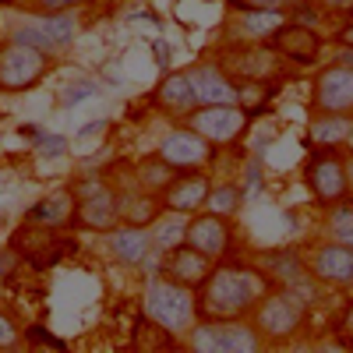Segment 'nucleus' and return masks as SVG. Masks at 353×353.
I'll list each match as a JSON object with an SVG mask.
<instances>
[{
  "instance_id": "f257e3e1",
  "label": "nucleus",
  "mask_w": 353,
  "mask_h": 353,
  "mask_svg": "<svg viewBox=\"0 0 353 353\" xmlns=\"http://www.w3.org/2000/svg\"><path fill=\"white\" fill-rule=\"evenodd\" d=\"M265 293H269L265 272L248 265H219L201 283L198 311L205 318H248Z\"/></svg>"
},
{
  "instance_id": "f03ea898",
  "label": "nucleus",
  "mask_w": 353,
  "mask_h": 353,
  "mask_svg": "<svg viewBox=\"0 0 353 353\" xmlns=\"http://www.w3.org/2000/svg\"><path fill=\"white\" fill-rule=\"evenodd\" d=\"M145 314L170 336L191 332L194 318H198L194 290L170 279V276H152L149 286H145Z\"/></svg>"
},
{
  "instance_id": "7ed1b4c3",
  "label": "nucleus",
  "mask_w": 353,
  "mask_h": 353,
  "mask_svg": "<svg viewBox=\"0 0 353 353\" xmlns=\"http://www.w3.org/2000/svg\"><path fill=\"white\" fill-rule=\"evenodd\" d=\"M254 321L251 325L261 332L265 343H286L293 336H301L304 321H307V304L297 290H276V293H265V297L254 304Z\"/></svg>"
},
{
  "instance_id": "20e7f679",
  "label": "nucleus",
  "mask_w": 353,
  "mask_h": 353,
  "mask_svg": "<svg viewBox=\"0 0 353 353\" xmlns=\"http://www.w3.org/2000/svg\"><path fill=\"white\" fill-rule=\"evenodd\" d=\"M261 346V332L244 318H205L191 325V350L198 353H254Z\"/></svg>"
},
{
  "instance_id": "39448f33",
  "label": "nucleus",
  "mask_w": 353,
  "mask_h": 353,
  "mask_svg": "<svg viewBox=\"0 0 353 353\" xmlns=\"http://www.w3.org/2000/svg\"><path fill=\"white\" fill-rule=\"evenodd\" d=\"M304 181L307 191L314 194L318 205H336L350 194V173H346V159L336 152V145H318L304 163Z\"/></svg>"
},
{
  "instance_id": "423d86ee",
  "label": "nucleus",
  "mask_w": 353,
  "mask_h": 353,
  "mask_svg": "<svg viewBox=\"0 0 353 353\" xmlns=\"http://www.w3.org/2000/svg\"><path fill=\"white\" fill-rule=\"evenodd\" d=\"M78 39V18L71 11H57V14H43L36 21H21L11 28V43L28 46V50H39L46 57L53 53H64L71 50Z\"/></svg>"
},
{
  "instance_id": "0eeeda50",
  "label": "nucleus",
  "mask_w": 353,
  "mask_h": 353,
  "mask_svg": "<svg viewBox=\"0 0 353 353\" xmlns=\"http://www.w3.org/2000/svg\"><path fill=\"white\" fill-rule=\"evenodd\" d=\"M46 71H50V57L39 50H28L18 43L0 50V88L4 92H28L46 78Z\"/></svg>"
},
{
  "instance_id": "6e6552de",
  "label": "nucleus",
  "mask_w": 353,
  "mask_h": 353,
  "mask_svg": "<svg viewBox=\"0 0 353 353\" xmlns=\"http://www.w3.org/2000/svg\"><path fill=\"white\" fill-rule=\"evenodd\" d=\"M311 113H346L353 117V71L346 64H329L318 71L311 88Z\"/></svg>"
},
{
  "instance_id": "1a4fd4ad",
  "label": "nucleus",
  "mask_w": 353,
  "mask_h": 353,
  "mask_svg": "<svg viewBox=\"0 0 353 353\" xmlns=\"http://www.w3.org/2000/svg\"><path fill=\"white\" fill-rule=\"evenodd\" d=\"M74 219H78L85 230L106 233V230L117 226V219H121V201H117V194H113L106 184L92 181V184H85V188L74 194Z\"/></svg>"
},
{
  "instance_id": "9d476101",
  "label": "nucleus",
  "mask_w": 353,
  "mask_h": 353,
  "mask_svg": "<svg viewBox=\"0 0 353 353\" xmlns=\"http://www.w3.org/2000/svg\"><path fill=\"white\" fill-rule=\"evenodd\" d=\"M212 156V141H205L194 128H176L159 141V163L170 170H194Z\"/></svg>"
},
{
  "instance_id": "9b49d317",
  "label": "nucleus",
  "mask_w": 353,
  "mask_h": 353,
  "mask_svg": "<svg viewBox=\"0 0 353 353\" xmlns=\"http://www.w3.org/2000/svg\"><path fill=\"white\" fill-rule=\"evenodd\" d=\"M244 121L248 113L241 110V103L233 106H201L191 113V128L205 138V141H233L241 131H244Z\"/></svg>"
},
{
  "instance_id": "f8f14e48",
  "label": "nucleus",
  "mask_w": 353,
  "mask_h": 353,
  "mask_svg": "<svg viewBox=\"0 0 353 353\" xmlns=\"http://www.w3.org/2000/svg\"><path fill=\"white\" fill-rule=\"evenodd\" d=\"M311 272L325 286H353V248L339 241L318 244L311 254Z\"/></svg>"
},
{
  "instance_id": "ddd939ff",
  "label": "nucleus",
  "mask_w": 353,
  "mask_h": 353,
  "mask_svg": "<svg viewBox=\"0 0 353 353\" xmlns=\"http://www.w3.org/2000/svg\"><path fill=\"white\" fill-rule=\"evenodd\" d=\"M230 241H233L230 237V226L216 212H201V216H194L184 226V244L194 248V251H201L205 258H212V261H219L230 251Z\"/></svg>"
},
{
  "instance_id": "4468645a",
  "label": "nucleus",
  "mask_w": 353,
  "mask_h": 353,
  "mask_svg": "<svg viewBox=\"0 0 353 353\" xmlns=\"http://www.w3.org/2000/svg\"><path fill=\"white\" fill-rule=\"evenodd\" d=\"M188 74H191V85H194L198 106H233V103H241V88L233 85L230 74L219 71L216 64H194Z\"/></svg>"
},
{
  "instance_id": "2eb2a0df",
  "label": "nucleus",
  "mask_w": 353,
  "mask_h": 353,
  "mask_svg": "<svg viewBox=\"0 0 353 353\" xmlns=\"http://www.w3.org/2000/svg\"><path fill=\"white\" fill-rule=\"evenodd\" d=\"M209 272H212V258H205L201 251H194L188 244L173 248L166 254V276L176 279V283H184V286H191V290H198Z\"/></svg>"
},
{
  "instance_id": "dca6fc26",
  "label": "nucleus",
  "mask_w": 353,
  "mask_h": 353,
  "mask_svg": "<svg viewBox=\"0 0 353 353\" xmlns=\"http://www.w3.org/2000/svg\"><path fill=\"white\" fill-rule=\"evenodd\" d=\"M110 254L121 265H141L152 254V233L141 226H121L110 230Z\"/></svg>"
},
{
  "instance_id": "f3484780",
  "label": "nucleus",
  "mask_w": 353,
  "mask_h": 353,
  "mask_svg": "<svg viewBox=\"0 0 353 353\" xmlns=\"http://www.w3.org/2000/svg\"><path fill=\"white\" fill-rule=\"evenodd\" d=\"M156 106L166 113H194L198 99H194V85L188 71H170L159 88H156Z\"/></svg>"
},
{
  "instance_id": "a211bd4d",
  "label": "nucleus",
  "mask_w": 353,
  "mask_h": 353,
  "mask_svg": "<svg viewBox=\"0 0 353 353\" xmlns=\"http://www.w3.org/2000/svg\"><path fill=\"white\" fill-rule=\"evenodd\" d=\"M209 191H212L209 176L205 173H188V176H181V181H173L166 188V205L173 212H198L201 205L209 201Z\"/></svg>"
},
{
  "instance_id": "6ab92c4d",
  "label": "nucleus",
  "mask_w": 353,
  "mask_h": 353,
  "mask_svg": "<svg viewBox=\"0 0 353 353\" xmlns=\"http://www.w3.org/2000/svg\"><path fill=\"white\" fill-rule=\"evenodd\" d=\"M276 43H279V50L286 53V57H293V61H301V64H311L314 57L321 53V39L311 32L307 25H279L276 28Z\"/></svg>"
},
{
  "instance_id": "aec40b11",
  "label": "nucleus",
  "mask_w": 353,
  "mask_h": 353,
  "mask_svg": "<svg viewBox=\"0 0 353 353\" xmlns=\"http://www.w3.org/2000/svg\"><path fill=\"white\" fill-rule=\"evenodd\" d=\"M261 261H265V276H272V279H279L286 290H301L311 276H307V265L293 254L290 248H283V251H269V254H261Z\"/></svg>"
},
{
  "instance_id": "412c9836",
  "label": "nucleus",
  "mask_w": 353,
  "mask_h": 353,
  "mask_svg": "<svg viewBox=\"0 0 353 353\" xmlns=\"http://www.w3.org/2000/svg\"><path fill=\"white\" fill-rule=\"evenodd\" d=\"M74 219V194L71 191H57L50 198H43L39 205L28 209V223L32 226H46V230H57Z\"/></svg>"
},
{
  "instance_id": "4be33fe9",
  "label": "nucleus",
  "mask_w": 353,
  "mask_h": 353,
  "mask_svg": "<svg viewBox=\"0 0 353 353\" xmlns=\"http://www.w3.org/2000/svg\"><path fill=\"white\" fill-rule=\"evenodd\" d=\"M307 134L314 145H339L350 134V117L346 113H311Z\"/></svg>"
},
{
  "instance_id": "5701e85b",
  "label": "nucleus",
  "mask_w": 353,
  "mask_h": 353,
  "mask_svg": "<svg viewBox=\"0 0 353 353\" xmlns=\"http://www.w3.org/2000/svg\"><path fill=\"white\" fill-rule=\"evenodd\" d=\"M329 230H332V241L353 248V194L329 205Z\"/></svg>"
},
{
  "instance_id": "b1692460",
  "label": "nucleus",
  "mask_w": 353,
  "mask_h": 353,
  "mask_svg": "<svg viewBox=\"0 0 353 353\" xmlns=\"http://www.w3.org/2000/svg\"><path fill=\"white\" fill-rule=\"evenodd\" d=\"M209 212H216V216H237V209L244 205V191H241V184H219V188H212L209 191Z\"/></svg>"
},
{
  "instance_id": "393cba45",
  "label": "nucleus",
  "mask_w": 353,
  "mask_h": 353,
  "mask_svg": "<svg viewBox=\"0 0 353 353\" xmlns=\"http://www.w3.org/2000/svg\"><path fill=\"white\" fill-rule=\"evenodd\" d=\"M283 14L286 11H258V8H248L244 11V32L254 36V39H269L276 28L283 25Z\"/></svg>"
},
{
  "instance_id": "a878e982",
  "label": "nucleus",
  "mask_w": 353,
  "mask_h": 353,
  "mask_svg": "<svg viewBox=\"0 0 353 353\" xmlns=\"http://www.w3.org/2000/svg\"><path fill=\"white\" fill-rule=\"evenodd\" d=\"M21 343V329H18V321L8 314V311H0V350H14Z\"/></svg>"
},
{
  "instance_id": "bb28decb",
  "label": "nucleus",
  "mask_w": 353,
  "mask_h": 353,
  "mask_svg": "<svg viewBox=\"0 0 353 353\" xmlns=\"http://www.w3.org/2000/svg\"><path fill=\"white\" fill-rule=\"evenodd\" d=\"M244 11L248 8H258V11H293L297 4H304V0H241Z\"/></svg>"
},
{
  "instance_id": "cd10ccee",
  "label": "nucleus",
  "mask_w": 353,
  "mask_h": 353,
  "mask_svg": "<svg viewBox=\"0 0 353 353\" xmlns=\"http://www.w3.org/2000/svg\"><path fill=\"white\" fill-rule=\"evenodd\" d=\"M261 188H265L261 166H258V163H251V166H248V181H244V188H241V191H244V198H248V194H261Z\"/></svg>"
},
{
  "instance_id": "c85d7f7f",
  "label": "nucleus",
  "mask_w": 353,
  "mask_h": 353,
  "mask_svg": "<svg viewBox=\"0 0 353 353\" xmlns=\"http://www.w3.org/2000/svg\"><path fill=\"white\" fill-rule=\"evenodd\" d=\"M99 92V88L92 85V81H78L74 88H68V92H64V106H74L78 99H85V96H96Z\"/></svg>"
},
{
  "instance_id": "c756f323",
  "label": "nucleus",
  "mask_w": 353,
  "mask_h": 353,
  "mask_svg": "<svg viewBox=\"0 0 353 353\" xmlns=\"http://www.w3.org/2000/svg\"><path fill=\"white\" fill-rule=\"evenodd\" d=\"M81 0H39V11L43 14H57V11H74Z\"/></svg>"
},
{
  "instance_id": "7c9ffc66",
  "label": "nucleus",
  "mask_w": 353,
  "mask_h": 353,
  "mask_svg": "<svg viewBox=\"0 0 353 353\" xmlns=\"http://www.w3.org/2000/svg\"><path fill=\"white\" fill-rule=\"evenodd\" d=\"M28 339H39V343H46V346H57V350L64 346L61 339H53V336H46V329H39V325H36V329H28Z\"/></svg>"
},
{
  "instance_id": "2f4dec72",
  "label": "nucleus",
  "mask_w": 353,
  "mask_h": 353,
  "mask_svg": "<svg viewBox=\"0 0 353 353\" xmlns=\"http://www.w3.org/2000/svg\"><path fill=\"white\" fill-rule=\"evenodd\" d=\"M318 4L329 11H346V8H353V0H318Z\"/></svg>"
},
{
  "instance_id": "473e14b6",
  "label": "nucleus",
  "mask_w": 353,
  "mask_h": 353,
  "mask_svg": "<svg viewBox=\"0 0 353 353\" xmlns=\"http://www.w3.org/2000/svg\"><path fill=\"white\" fill-rule=\"evenodd\" d=\"M336 61H339V64H346V68L353 71V46H343V50H339V57H336Z\"/></svg>"
},
{
  "instance_id": "72a5a7b5",
  "label": "nucleus",
  "mask_w": 353,
  "mask_h": 353,
  "mask_svg": "<svg viewBox=\"0 0 353 353\" xmlns=\"http://www.w3.org/2000/svg\"><path fill=\"white\" fill-rule=\"evenodd\" d=\"M339 43H343V46H353V21H350V25L343 28V32H339Z\"/></svg>"
},
{
  "instance_id": "f704fd0d",
  "label": "nucleus",
  "mask_w": 353,
  "mask_h": 353,
  "mask_svg": "<svg viewBox=\"0 0 353 353\" xmlns=\"http://www.w3.org/2000/svg\"><path fill=\"white\" fill-rule=\"evenodd\" d=\"M106 128V121H96V124H88V128H81L78 134H96V131H103Z\"/></svg>"
},
{
  "instance_id": "c9c22d12",
  "label": "nucleus",
  "mask_w": 353,
  "mask_h": 353,
  "mask_svg": "<svg viewBox=\"0 0 353 353\" xmlns=\"http://www.w3.org/2000/svg\"><path fill=\"white\" fill-rule=\"evenodd\" d=\"M346 173H350V194H353V159L346 163Z\"/></svg>"
},
{
  "instance_id": "e433bc0d",
  "label": "nucleus",
  "mask_w": 353,
  "mask_h": 353,
  "mask_svg": "<svg viewBox=\"0 0 353 353\" xmlns=\"http://www.w3.org/2000/svg\"><path fill=\"white\" fill-rule=\"evenodd\" d=\"M346 141L353 145V117H350V134H346Z\"/></svg>"
},
{
  "instance_id": "4c0bfd02",
  "label": "nucleus",
  "mask_w": 353,
  "mask_h": 353,
  "mask_svg": "<svg viewBox=\"0 0 353 353\" xmlns=\"http://www.w3.org/2000/svg\"><path fill=\"white\" fill-rule=\"evenodd\" d=\"M4 272H8V265H4V261H0V279H4Z\"/></svg>"
},
{
  "instance_id": "58836bf2",
  "label": "nucleus",
  "mask_w": 353,
  "mask_h": 353,
  "mask_svg": "<svg viewBox=\"0 0 353 353\" xmlns=\"http://www.w3.org/2000/svg\"><path fill=\"white\" fill-rule=\"evenodd\" d=\"M4 4H8V0H4Z\"/></svg>"
}]
</instances>
